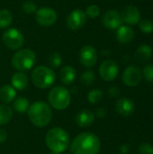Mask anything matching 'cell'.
Here are the masks:
<instances>
[{"mask_svg": "<svg viewBox=\"0 0 153 154\" xmlns=\"http://www.w3.org/2000/svg\"><path fill=\"white\" fill-rule=\"evenodd\" d=\"M100 148L101 142L98 136L92 133H82L76 136L69 149L72 154H97Z\"/></svg>", "mask_w": 153, "mask_h": 154, "instance_id": "6da1fadb", "label": "cell"}, {"mask_svg": "<svg viewBox=\"0 0 153 154\" xmlns=\"http://www.w3.org/2000/svg\"><path fill=\"white\" fill-rule=\"evenodd\" d=\"M27 114L31 123L39 128L47 126L52 117L50 106L43 101H36L31 104Z\"/></svg>", "mask_w": 153, "mask_h": 154, "instance_id": "7a4b0ae2", "label": "cell"}, {"mask_svg": "<svg viewBox=\"0 0 153 154\" xmlns=\"http://www.w3.org/2000/svg\"><path fill=\"white\" fill-rule=\"evenodd\" d=\"M45 142L46 145L52 152L61 153L69 146V135L64 129L54 127L47 132Z\"/></svg>", "mask_w": 153, "mask_h": 154, "instance_id": "3957f363", "label": "cell"}, {"mask_svg": "<svg viewBox=\"0 0 153 154\" xmlns=\"http://www.w3.org/2000/svg\"><path fill=\"white\" fill-rule=\"evenodd\" d=\"M33 85L40 89H46L50 88L56 80V74L52 69L46 66H38L31 75Z\"/></svg>", "mask_w": 153, "mask_h": 154, "instance_id": "277c9868", "label": "cell"}, {"mask_svg": "<svg viewBox=\"0 0 153 154\" xmlns=\"http://www.w3.org/2000/svg\"><path fill=\"white\" fill-rule=\"evenodd\" d=\"M11 63L19 72L30 70L36 63V54L30 49L18 50L13 55Z\"/></svg>", "mask_w": 153, "mask_h": 154, "instance_id": "5b68a950", "label": "cell"}, {"mask_svg": "<svg viewBox=\"0 0 153 154\" xmlns=\"http://www.w3.org/2000/svg\"><path fill=\"white\" fill-rule=\"evenodd\" d=\"M48 101L51 107L61 111L69 106L71 102V96L66 88L62 86H57L51 88L49 92Z\"/></svg>", "mask_w": 153, "mask_h": 154, "instance_id": "8992f818", "label": "cell"}, {"mask_svg": "<svg viewBox=\"0 0 153 154\" xmlns=\"http://www.w3.org/2000/svg\"><path fill=\"white\" fill-rule=\"evenodd\" d=\"M2 41L8 49L18 51L24 43V36L20 30L16 28H9L3 33Z\"/></svg>", "mask_w": 153, "mask_h": 154, "instance_id": "52a82bcc", "label": "cell"}, {"mask_svg": "<svg viewBox=\"0 0 153 154\" xmlns=\"http://www.w3.org/2000/svg\"><path fill=\"white\" fill-rule=\"evenodd\" d=\"M58 15L55 10L50 7H41L35 12V19L36 22L44 27H49L53 25L57 21Z\"/></svg>", "mask_w": 153, "mask_h": 154, "instance_id": "ba28073f", "label": "cell"}, {"mask_svg": "<svg viewBox=\"0 0 153 154\" xmlns=\"http://www.w3.org/2000/svg\"><path fill=\"white\" fill-rule=\"evenodd\" d=\"M119 73L117 63L112 60H104L99 67V75L105 81H113Z\"/></svg>", "mask_w": 153, "mask_h": 154, "instance_id": "9c48e42d", "label": "cell"}, {"mask_svg": "<svg viewBox=\"0 0 153 154\" xmlns=\"http://www.w3.org/2000/svg\"><path fill=\"white\" fill-rule=\"evenodd\" d=\"M142 79V73L141 69L135 65L128 66L123 74V81L124 85L128 87H136L138 86Z\"/></svg>", "mask_w": 153, "mask_h": 154, "instance_id": "30bf717a", "label": "cell"}, {"mask_svg": "<svg viewBox=\"0 0 153 154\" xmlns=\"http://www.w3.org/2000/svg\"><path fill=\"white\" fill-rule=\"evenodd\" d=\"M87 22V15L84 11L80 9H75L71 11L66 20L68 28L71 31H77L81 29Z\"/></svg>", "mask_w": 153, "mask_h": 154, "instance_id": "8fae6325", "label": "cell"}, {"mask_svg": "<svg viewBox=\"0 0 153 154\" xmlns=\"http://www.w3.org/2000/svg\"><path fill=\"white\" fill-rule=\"evenodd\" d=\"M78 60L85 68H92L97 62V52L93 46L86 45L79 51Z\"/></svg>", "mask_w": 153, "mask_h": 154, "instance_id": "7c38bea8", "label": "cell"}, {"mask_svg": "<svg viewBox=\"0 0 153 154\" xmlns=\"http://www.w3.org/2000/svg\"><path fill=\"white\" fill-rule=\"evenodd\" d=\"M102 23L105 27L110 30H117L123 25L121 14L116 10H109L102 17Z\"/></svg>", "mask_w": 153, "mask_h": 154, "instance_id": "4fadbf2b", "label": "cell"}, {"mask_svg": "<svg viewBox=\"0 0 153 154\" xmlns=\"http://www.w3.org/2000/svg\"><path fill=\"white\" fill-rule=\"evenodd\" d=\"M122 19L123 22L126 23L129 25L138 24L141 21V14L139 9L134 5H127L122 11Z\"/></svg>", "mask_w": 153, "mask_h": 154, "instance_id": "5bb4252c", "label": "cell"}, {"mask_svg": "<svg viewBox=\"0 0 153 154\" xmlns=\"http://www.w3.org/2000/svg\"><path fill=\"white\" fill-rule=\"evenodd\" d=\"M115 110L116 112L123 116H132L135 111V105L134 103L126 97H122L118 99L115 105Z\"/></svg>", "mask_w": 153, "mask_h": 154, "instance_id": "9a60e30c", "label": "cell"}, {"mask_svg": "<svg viewBox=\"0 0 153 154\" xmlns=\"http://www.w3.org/2000/svg\"><path fill=\"white\" fill-rule=\"evenodd\" d=\"M95 119H96L95 114L92 113L90 110H87V109L78 112L75 118L76 124L81 128L90 127L94 124Z\"/></svg>", "mask_w": 153, "mask_h": 154, "instance_id": "2e32d148", "label": "cell"}, {"mask_svg": "<svg viewBox=\"0 0 153 154\" xmlns=\"http://www.w3.org/2000/svg\"><path fill=\"white\" fill-rule=\"evenodd\" d=\"M116 38H117V41L123 44L129 43L134 38V31L131 26L122 25L117 29Z\"/></svg>", "mask_w": 153, "mask_h": 154, "instance_id": "e0dca14e", "label": "cell"}, {"mask_svg": "<svg viewBox=\"0 0 153 154\" xmlns=\"http://www.w3.org/2000/svg\"><path fill=\"white\" fill-rule=\"evenodd\" d=\"M151 56H152V48L147 44H142L139 46L134 52V60L140 63L148 61L151 58Z\"/></svg>", "mask_w": 153, "mask_h": 154, "instance_id": "ac0fdd59", "label": "cell"}, {"mask_svg": "<svg viewBox=\"0 0 153 154\" xmlns=\"http://www.w3.org/2000/svg\"><path fill=\"white\" fill-rule=\"evenodd\" d=\"M11 82H12V87L14 89L22 91V90L26 89V88L28 87L29 79H28V77L26 76V74H24L23 72L18 71L12 76Z\"/></svg>", "mask_w": 153, "mask_h": 154, "instance_id": "d6986e66", "label": "cell"}, {"mask_svg": "<svg viewBox=\"0 0 153 154\" xmlns=\"http://www.w3.org/2000/svg\"><path fill=\"white\" fill-rule=\"evenodd\" d=\"M59 76H60V80L61 83H63L64 85H69L72 82H74L77 73L73 67L67 65L61 68Z\"/></svg>", "mask_w": 153, "mask_h": 154, "instance_id": "ffe728a7", "label": "cell"}, {"mask_svg": "<svg viewBox=\"0 0 153 154\" xmlns=\"http://www.w3.org/2000/svg\"><path fill=\"white\" fill-rule=\"evenodd\" d=\"M16 90L10 85H4L0 88V100L4 104H9L15 99Z\"/></svg>", "mask_w": 153, "mask_h": 154, "instance_id": "44dd1931", "label": "cell"}, {"mask_svg": "<svg viewBox=\"0 0 153 154\" xmlns=\"http://www.w3.org/2000/svg\"><path fill=\"white\" fill-rule=\"evenodd\" d=\"M29 106H30V104H29L28 99L23 97H19L14 100L13 107L15 110V112L19 114H23L27 112Z\"/></svg>", "mask_w": 153, "mask_h": 154, "instance_id": "7402d4cb", "label": "cell"}, {"mask_svg": "<svg viewBox=\"0 0 153 154\" xmlns=\"http://www.w3.org/2000/svg\"><path fill=\"white\" fill-rule=\"evenodd\" d=\"M13 117V110L7 105H0V125L8 124Z\"/></svg>", "mask_w": 153, "mask_h": 154, "instance_id": "603a6c76", "label": "cell"}, {"mask_svg": "<svg viewBox=\"0 0 153 154\" xmlns=\"http://www.w3.org/2000/svg\"><path fill=\"white\" fill-rule=\"evenodd\" d=\"M13 22V14L9 10L4 9L0 11V28L5 29L11 25Z\"/></svg>", "mask_w": 153, "mask_h": 154, "instance_id": "cb8c5ba5", "label": "cell"}, {"mask_svg": "<svg viewBox=\"0 0 153 154\" xmlns=\"http://www.w3.org/2000/svg\"><path fill=\"white\" fill-rule=\"evenodd\" d=\"M96 79V75L93 70H86L82 73L80 77V81L85 86H91Z\"/></svg>", "mask_w": 153, "mask_h": 154, "instance_id": "d4e9b609", "label": "cell"}, {"mask_svg": "<svg viewBox=\"0 0 153 154\" xmlns=\"http://www.w3.org/2000/svg\"><path fill=\"white\" fill-rule=\"evenodd\" d=\"M103 98V91L100 89H93L87 95V99L89 103L95 105L98 104Z\"/></svg>", "mask_w": 153, "mask_h": 154, "instance_id": "484cf974", "label": "cell"}, {"mask_svg": "<svg viewBox=\"0 0 153 154\" xmlns=\"http://www.w3.org/2000/svg\"><path fill=\"white\" fill-rule=\"evenodd\" d=\"M48 62L50 66V69H57L59 68L62 63V58L61 55L59 52H53L49 56Z\"/></svg>", "mask_w": 153, "mask_h": 154, "instance_id": "4316f807", "label": "cell"}, {"mask_svg": "<svg viewBox=\"0 0 153 154\" xmlns=\"http://www.w3.org/2000/svg\"><path fill=\"white\" fill-rule=\"evenodd\" d=\"M139 29L144 33H151L153 32V22L149 19H143L139 22Z\"/></svg>", "mask_w": 153, "mask_h": 154, "instance_id": "83f0119b", "label": "cell"}, {"mask_svg": "<svg viewBox=\"0 0 153 154\" xmlns=\"http://www.w3.org/2000/svg\"><path fill=\"white\" fill-rule=\"evenodd\" d=\"M85 14L89 18H96L100 14V8L96 5H90L87 7Z\"/></svg>", "mask_w": 153, "mask_h": 154, "instance_id": "f1b7e54d", "label": "cell"}, {"mask_svg": "<svg viewBox=\"0 0 153 154\" xmlns=\"http://www.w3.org/2000/svg\"><path fill=\"white\" fill-rule=\"evenodd\" d=\"M23 11L27 14H33L36 12L37 10V5L36 4L33 2V1H31V0H27L25 1L23 4Z\"/></svg>", "mask_w": 153, "mask_h": 154, "instance_id": "f546056e", "label": "cell"}, {"mask_svg": "<svg viewBox=\"0 0 153 154\" xmlns=\"http://www.w3.org/2000/svg\"><path fill=\"white\" fill-rule=\"evenodd\" d=\"M142 73V76L144 77L146 81L153 82V64L146 65L143 68Z\"/></svg>", "mask_w": 153, "mask_h": 154, "instance_id": "4dcf8cb0", "label": "cell"}, {"mask_svg": "<svg viewBox=\"0 0 153 154\" xmlns=\"http://www.w3.org/2000/svg\"><path fill=\"white\" fill-rule=\"evenodd\" d=\"M138 152L140 154H153V146L150 143H143L140 144Z\"/></svg>", "mask_w": 153, "mask_h": 154, "instance_id": "1f68e13d", "label": "cell"}, {"mask_svg": "<svg viewBox=\"0 0 153 154\" xmlns=\"http://www.w3.org/2000/svg\"><path fill=\"white\" fill-rule=\"evenodd\" d=\"M108 95H109L111 97H113V98L117 97H119V95H120V90H119V88H118L117 87H115V86H111V87H109V88H108Z\"/></svg>", "mask_w": 153, "mask_h": 154, "instance_id": "d6a6232c", "label": "cell"}, {"mask_svg": "<svg viewBox=\"0 0 153 154\" xmlns=\"http://www.w3.org/2000/svg\"><path fill=\"white\" fill-rule=\"evenodd\" d=\"M106 116V108L100 107V108L96 109V112L95 116H96L98 118H104Z\"/></svg>", "mask_w": 153, "mask_h": 154, "instance_id": "836d02e7", "label": "cell"}, {"mask_svg": "<svg viewBox=\"0 0 153 154\" xmlns=\"http://www.w3.org/2000/svg\"><path fill=\"white\" fill-rule=\"evenodd\" d=\"M7 139V133L4 128L0 127V143H3Z\"/></svg>", "mask_w": 153, "mask_h": 154, "instance_id": "e575fe53", "label": "cell"}, {"mask_svg": "<svg viewBox=\"0 0 153 154\" xmlns=\"http://www.w3.org/2000/svg\"><path fill=\"white\" fill-rule=\"evenodd\" d=\"M121 151H122V152H123V153H125V152H127L128 149L126 148V146H125V145H124V146H122V147H121Z\"/></svg>", "mask_w": 153, "mask_h": 154, "instance_id": "d590c367", "label": "cell"}, {"mask_svg": "<svg viewBox=\"0 0 153 154\" xmlns=\"http://www.w3.org/2000/svg\"><path fill=\"white\" fill-rule=\"evenodd\" d=\"M50 154H60V153H55V152H52V153H50Z\"/></svg>", "mask_w": 153, "mask_h": 154, "instance_id": "8d00e7d4", "label": "cell"}, {"mask_svg": "<svg viewBox=\"0 0 153 154\" xmlns=\"http://www.w3.org/2000/svg\"><path fill=\"white\" fill-rule=\"evenodd\" d=\"M65 154H69V153H65Z\"/></svg>", "mask_w": 153, "mask_h": 154, "instance_id": "74e56055", "label": "cell"}]
</instances>
